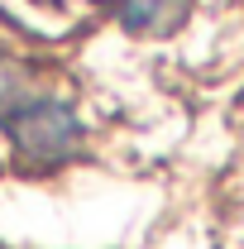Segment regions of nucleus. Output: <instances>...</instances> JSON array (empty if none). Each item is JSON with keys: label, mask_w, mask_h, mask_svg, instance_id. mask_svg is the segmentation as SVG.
I'll return each mask as SVG.
<instances>
[{"label": "nucleus", "mask_w": 244, "mask_h": 249, "mask_svg": "<svg viewBox=\"0 0 244 249\" xmlns=\"http://www.w3.org/2000/svg\"><path fill=\"white\" fill-rule=\"evenodd\" d=\"M0 129L38 168H53L62 158H72L77 139H82V124L72 115V106L58 91L38 87L34 72L19 62H0Z\"/></svg>", "instance_id": "obj_1"}, {"label": "nucleus", "mask_w": 244, "mask_h": 249, "mask_svg": "<svg viewBox=\"0 0 244 249\" xmlns=\"http://www.w3.org/2000/svg\"><path fill=\"white\" fill-rule=\"evenodd\" d=\"M187 0H110V10H115V19H120L124 29L134 34H158L168 29L173 19H177V10H182Z\"/></svg>", "instance_id": "obj_2"}]
</instances>
